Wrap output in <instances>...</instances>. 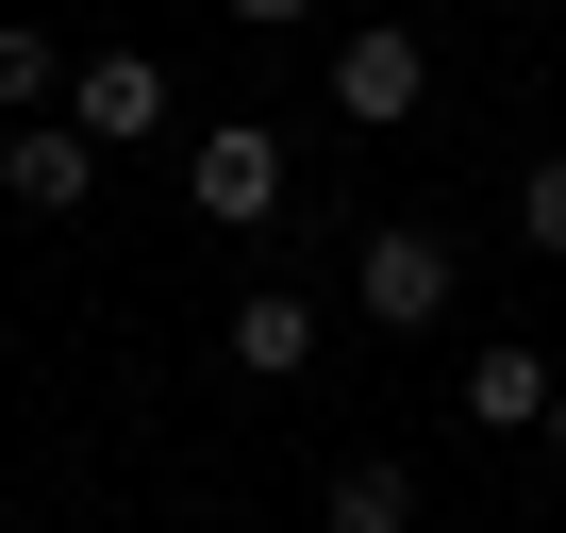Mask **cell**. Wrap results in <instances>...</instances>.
Instances as JSON below:
<instances>
[{
  "label": "cell",
  "instance_id": "6da1fadb",
  "mask_svg": "<svg viewBox=\"0 0 566 533\" xmlns=\"http://www.w3.org/2000/svg\"><path fill=\"white\" fill-rule=\"evenodd\" d=\"M450 301H467V250H450L433 217H384V233L350 250V317H367V334H433Z\"/></svg>",
  "mask_w": 566,
  "mask_h": 533
},
{
  "label": "cell",
  "instance_id": "7a4b0ae2",
  "mask_svg": "<svg viewBox=\"0 0 566 533\" xmlns=\"http://www.w3.org/2000/svg\"><path fill=\"white\" fill-rule=\"evenodd\" d=\"M184 200H200L217 233H266V217H283V117H217V134L184 150Z\"/></svg>",
  "mask_w": 566,
  "mask_h": 533
},
{
  "label": "cell",
  "instance_id": "3957f363",
  "mask_svg": "<svg viewBox=\"0 0 566 533\" xmlns=\"http://www.w3.org/2000/svg\"><path fill=\"white\" fill-rule=\"evenodd\" d=\"M433 101V51H417V18H367V34H334V117L350 134H400Z\"/></svg>",
  "mask_w": 566,
  "mask_h": 533
},
{
  "label": "cell",
  "instance_id": "277c9868",
  "mask_svg": "<svg viewBox=\"0 0 566 533\" xmlns=\"http://www.w3.org/2000/svg\"><path fill=\"white\" fill-rule=\"evenodd\" d=\"M67 134L84 150H150L167 134V67L150 51H67Z\"/></svg>",
  "mask_w": 566,
  "mask_h": 533
},
{
  "label": "cell",
  "instance_id": "5b68a950",
  "mask_svg": "<svg viewBox=\"0 0 566 533\" xmlns=\"http://www.w3.org/2000/svg\"><path fill=\"white\" fill-rule=\"evenodd\" d=\"M217 351H233V367H250V384H301V367H317V351H334V301H317V284H250V301H233V334H217Z\"/></svg>",
  "mask_w": 566,
  "mask_h": 533
},
{
  "label": "cell",
  "instance_id": "8992f818",
  "mask_svg": "<svg viewBox=\"0 0 566 533\" xmlns=\"http://www.w3.org/2000/svg\"><path fill=\"white\" fill-rule=\"evenodd\" d=\"M0 200H18V217H84L101 200V150L67 117H18V134H0Z\"/></svg>",
  "mask_w": 566,
  "mask_h": 533
},
{
  "label": "cell",
  "instance_id": "52a82bcc",
  "mask_svg": "<svg viewBox=\"0 0 566 533\" xmlns=\"http://www.w3.org/2000/svg\"><path fill=\"white\" fill-rule=\"evenodd\" d=\"M450 417H467V433H549V351H533V334H483L467 384H450Z\"/></svg>",
  "mask_w": 566,
  "mask_h": 533
},
{
  "label": "cell",
  "instance_id": "ba28073f",
  "mask_svg": "<svg viewBox=\"0 0 566 533\" xmlns=\"http://www.w3.org/2000/svg\"><path fill=\"white\" fill-rule=\"evenodd\" d=\"M317 533H417V467H400V450H350V467L317 483Z\"/></svg>",
  "mask_w": 566,
  "mask_h": 533
},
{
  "label": "cell",
  "instance_id": "9c48e42d",
  "mask_svg": "<svg viewBox=\"0 0 566 533\" xmlns=\"http://www.w3.org/2000/svg\"><path fill=\"white\" fill-rule=\"evenodd\" d=\"M0 117H67V51L34 18H0Z\"/></svg>",
  "mask_w": 566,
  "mask_h": 533
},
{
  "label": "cell",
  "instance_id": "30bf717a",
  "mask_svg": "<svg viewBox=\"0 0 566 533\" xmlns=\"http://www.w3.org/2000/svg\"><path fill=\"white\" fill-rule=\"evenodd\" d=\"M516 250L566 266V150H533V184H516Z\"/></svg>",
  "mask_w": 566,
  "mask_h": 533
},
{
  "label": "cell",
  "instance_id": "8fae6325",
  "mask_svg": "<svg viewBox=\"0 0 566 533\" xmlns=\"http://www.w3.org/2000/svg\"><path fill=\"white\" fill-rule=\"evenodd\" d=\"M217 18H250V34H283V18H317V0H217Z\"/></svg>",
  "mask_w": 566,
  "mask_h": 533
},
{
  "label": "cell",
  "instance_id": "7c38bea8",
  "mask_svg": "<svg viewBox=\"0 0 566 533\" xmlns=\"http://www.w3.org/2000/svg\"><path fill=\"white\" fill-rule=\"evenodd\" d=\"M549 467H566V384H549Z\"/></svg>",
  "mask_w": 566,
  "mask_h": 533
},
{
  "label": "cell",
  "instance_id": "4fadbf2b",
  "mask_svg": "<svg viewBox=\"0 0 566 533\" xmlns=\"http://www.w3.org/2000/svg\"><path fill=\"white\" fill-rule=\"evenodd\" d=\"M549 18H566V0H549Z\"/></svg>",
  "mask_w": 566,
  "mask_h": 533
}]
</instances>
